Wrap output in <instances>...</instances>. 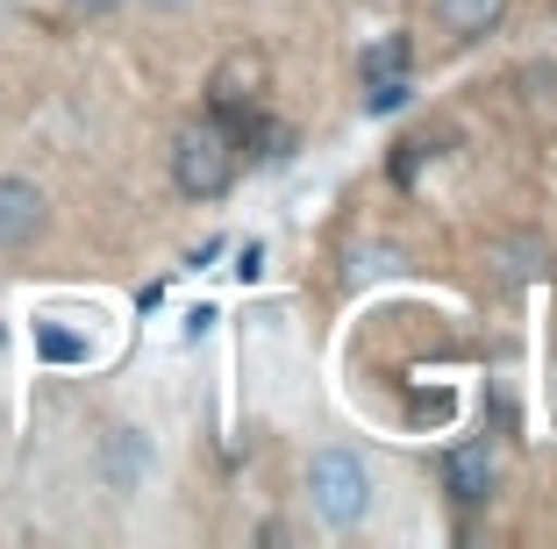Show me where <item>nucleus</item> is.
<instances>
[{
    "mask_svg": "<svg viewBox=\"0 0 557 549\" xmlns=\"http://www.w3.org/2000/svg\"><path fill=\"white\" fill-rule=\"evenodd\" d=\"M150 464V450H144V436L136 428H115V442H108V478L115 485H136V471Z\"/></svg>",
    "mask_w": 557,
    "mask_h": 549,
    "instance_id": "0eeeda50",
    "label": "nucleus"
},
{
    "mask_svg": "<svg viewBox=\"0 0 557 549\" xmlns=\"http://www.w3.org/2000/svg\"><path fill=\"white\" fill-rule=\"evenodd\" d=\"M50 222V194L36 186V178H0V258H15V250H29L36 236H44Z\"/></svg>",
    "mask_w": 557,
    "mask_h": 549,
    "instance_id": "20e7f679",
    "label": "nucleus"
},
{
    "mask_svg": "<svg viewBox=\"0 0 557 549\" xmlns=\"http://www.w3.org/2000/svg\"><path fill=\"white\" fill-rule=\"evenodd\" d=\"M72 8H79V15H108V8H115V0H72Z\"/></svg>",
    "mask_w": 557,
    "mask_h": 549,
    "instance_id": "9b49d317",
    "label": "nucleus"
},
{
    "mask_svg": "<svg viewBox=\"0 0 557 549\" xmlns=\"http://www.w3.org/2000/svg\"><path fill=\"white\" fill-rule=\"evenodd\" d=\"M172 186L186 200H222L236 186V129L222 114H194L172 136Z\"/></svg>",
    "mask_w": 557,
    "mask_h": 549,
    "instance_id": "f257e3e1",
    "label": "nucleus"
},
{
    "mask_svg": "<svg viewBox=\"0 0 557 549\" xmlns=\"http://www.w3.org/2000/svg\"><path fill=\"white\" fill-rule=\"evenodd\" d=\"M408 93H414V79H408V72L364 79V114H400V108H408Z\"/></svg>",
    "mask_w": 557,
    "mask_h": 549,
    "instance_id": "1a4fd4ad",
    "label": "nucleus"
},
{
    "mask_svg": "<svg viewBox=\"0 0 557 549\" xmlns=\"http://www.w3.org/2000/svg\"><path fill=\"white\" fill-rule=\"evenodd\" d=\"M386 72H408V36H379L364 50V79H386Z\"/></svg>",
    "mask_w": 557,
    "mask_h": 549,
    "instance_id": "9d476101",
    "label": "nucleus"
},
{
    "mask_svg": "<svg viewBox=\"0 0 557 549\" xmlns=\"http://www.w3.org/2000/svg\"><path fill=\"white\" fill-rule=\"evenodd\" d=\"M36 350H44L50 364H86V357H94V342L72 336V328H58V322H44V328H36Z\"/></svg>",
    "mask_w": 557,
    "mask_h": 549,
    "instance_id": "6e6552de",
    "label": "nucleus"
},
{
    "mask_svg": "<svg viewBox=\"0 0 557 549\" xmlns=\"http://www.w3.org/2000/svg\"><path fill=\"white\" fill-rule=\"evenodd\" d=\"M144 8H194V0H144Z\"/></svg>",
    "mask_w": 557,
    "mask_h": 549,
    "instance_id": "f8f14e48",
    "label": "nucleus"
},
{
    "mask_svg": "<svg viewBox=\"0 0 557 549\" xmlns=\"http://www.w3.org/2000/svg\"><path fill=\"white\" fill-rule=\"evenodd\" d=\"M0 342H8V328H0Z\"/></svg>",
    "mask_w": 557,
    "mask_h": 549,
    "instance_id": "ddd939ff",
    "label": "nucleus"
},
{
    "mask_svg": "<svg viewBox=\"0 0 557 549\" xmlns=\"http://www.w3.org/2000/svg\"><path fill=\"white\" fill-rule=\"evenodd\" d=\"M493 478H500V450L493 442H458V450L443 457V492L458 507H479L493 492Z\"/></svg>",
    "mask_w": 557,
    "mask_h": 549,
    "instance_id": "39448f33",
    "label": "nucleus"
},
{
    "mask_svg": "<svg viewBox=\"0 0 557 549\" xmlns=\"http://www.w3.org/2000/svg\"><path fill=\"white\" fill-rule=\"evenodd\" d=\"M508 15V0H436V22H443V36H486L493 22Z\"/></svg>",
    "mask_w": 557,
    "mask_h": 549,
    "instance_id": "423d86ee",
    "label": "nucleus"
},
{
    "mask_svg": "<svg viewBox=\"0 0 557 549\" xmlns=\"http://www.w3.org/2000/svg\"><path fill=\"white\" fill-rule=\"evenodd\" d=\"M308 492H314V514L336 521V528H350V521H364V500H372V478H364V464L350 450H322L308 464Z\"/></svg>",
    "mask_w": 557,
    "mask_h": 549,
    "instance_id": "f03ea898",
    "label": "nucleus"
},
{
    "mask_svg": "<svg viewBox=\"0 0 557 549\" xmlns=\"http://www.w3.org/2000/svg\"><path fill=\"white\" fill-rule=\"evenodd\" d=\"M264 58L258 50H230L222 65H214V79H208V114H222L230 129H244L250 114H258V93H264Z\"/></svg>",
    "mask_w": 557,
    "mask_h": 549,
    "instance_id": "7ed1b4c3",
    "label": "nucleus"
}]
</instances>
